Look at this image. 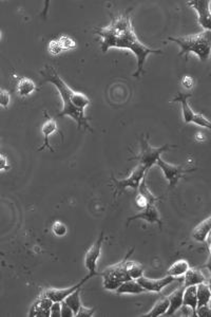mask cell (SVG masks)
<instances>
[{
  "label": "cell",
  "mask_w": 211,
  "mask_h": 317,
  "mask_svg": "<svg viewBox=\"0 0 211 317\" xmlns=\"http://www.w3.org/2000/svg\"><path fill=\"white\" fill-rule=\"evenodd\" d=\"M131 10L113 17L110 24L94 32L100 37V49L106 53L110 49L128 50L132 52L137 61V69L132 74L138 77L144 73V66L150 54H162L161 50L152 49L138 39L131 20Z\"/></svg>",
  "instance_id": "cell-1"
},
{
  "label": "cell",
  "mask_w": 211,
  "mask_h": 317,
  "mask_svg": "<svg viewBox=\"0 0 211 317\" xmlns=\"http://www.w3.org/2000/svg\"><path fill=\"white\" fill-rule=\"evenodd\" d=\"M40 74L43 76V82L54 85L61 96L62 110L58 113V118L69 117L77 124L78 130L81 128H85L93 131L89 125V118L85 114L86 108L91 104L90 98L84 93L76 92L70 88L52 67L46 66L45 69L40 71Z\"/></svg>",
  "instance_id": "cell-2"
},
{
  "label": "cell",
  "mask_w": 211,
  "mask_h": 317,
  "mask_svg": "<svg viewBox=\"0 0 211 317\" xmlns=\"http://www.w3.org/2000/svg\"><path fill=\"white\" fill-rule=\"evenodd\" d=\"M167 40L176 42L177 45L180 46L181 51L179 56L186 55L187 57L190 53H193L203 63L209 60L211 50L210 31H204L193 35L180 36V37H168Z\"/></svg>",
  "instance_id": "cell-3"
},
{
  "label": "cell",
  "mask_w": 211,
  "mask_h": 317,
  "mask_svg": "<svg viewBox=\"0 0 211 317\" xmlns=\"http://www.w3.org/2000/svg\"><path fill=\"white\" fill-rule=\"evenodd\" d=\"M133 250L134 249L131 250L125 257V259H122L121 262L109 266V268H107L104 272L99 273V275H101V277H103V285L106 290L116 291V289H118L122 283H125L127 280L131 279L127 272L126 261L130 257V255L132 254Z\"/></svg>",
  "instance_id": "cell-4"
},
{
  "label": "cell",
  "mask_w": 211,
  "mask_h": 317,
  "mask_svg": "<svg viewBox=\"0 0 211 317\" xmlns=\"http://www.w3.org/2000/svg\"><path fill=\"white\" fill-rule=\"evenodd\" d=\"M149 136L147 135L145 139H142L141 141V151L140 154L135 156L134 158H131L130 161L135 160L138 161V163L142 164L143 166L146 167L148 170L156 164L157 160L161 158L162 154L165 151L169 150L171 147H176L169 145V144H165L162 147H152L149 144Z\"/></svg>",
  "instance_id": "cell-5"
},
{
  "label": "cell",
  "mask_w": 211,
  "mask_h": 317,
  "mask_svg": "<svg viewBox=\"0 0 211 317\" xmlns=\"http://www.w3.org/2000/svg\"><path fill=\"white\" fill-rule=\"evenodd\" d=\"M191 96V95H187V93L179 92L178 95L174 96L171 100L172 103H180L181 105V115H183V121L186 124H195L200 127L210 129V122L209 120L204 117L201 113H196L192 110L191 106L188 103V98Z\"/></svg>",
  "instance_id": "cell-6"
},
{
  "label": "cell",
  "mask_w": 211,
  "mask_h": 317,
  "mask_svg": "<svg viewBox=\"0 0 211 317\" xmlns=\"http://www.w3.org/2000/svg\"><path fill=\"white\" fill-rule=\"evenodd\" d=\"M147 172H148V169L146 167L143 166L142 164H138L137 167H135V169L131 172V174L128 176V178L126 179L118 180L114 177H111V180L115 186L114 198L118 197L119 194L122 193L127 189L137 190L143 178L147 175Z\"/></svg>",
  "instance_id": "cell-7"
},
{
  "label": "cell",
  "mask_w": 211,
  "mask_h": 317,
  "mask_svg": "<svg viewBox=\"0 0 211 317\" xmlns=\"http://www.w3.org/2000/svg\"><path fill=\"white\" fill-rule=\"evenodd\" d=\"M157 166L162 169L165 179L168 181L170 187H176L180 180L184 178V176L188 172L195 170V168H183V166H177L165 162L162 158H159L156 162Z\"/></svg>",
  "instance_id": "cell-8"
},
{
  "label": "cell",
  "mask_w": 211,
  "mask_h": 317,
  "mask_svg": "<svg viewBox=\"0 0 211 317\" xmlns=\"http://www.w3.org/2000/svg\"><path fill=\"white\" fill-rule=\"evenodd\" d=\"M103 242H104V232H101L99 234L98 239L94 242L91 248L87 251V253L85 255V266L86 269L89 271L90 274H93V275H99V273L97 272V264L98 260L101 256V247H103Z\"/></svg>",
  "instance_id": "cell-9"
},
{
  "label": "cell",
  "mask_w": 211,
  "mask_h": 317,
  "mask_svg": "<svg viewBox=\"0 0 211 317\" xmlns=\"http://www.w3.org/2000/svg\"><path fill=\"white\" fill-rule=\"evenodd\" d=\"M210 0H192L187 1V4L196 12L199 25L205 29V31H210Z\"/></svg>",
  "instance_id": "cell-10"
},
{
  "label": "cell",
  "mask_w": 211,
  "mask_h": 317,
  "mask_svg": "<svg viewBox=\"0 0 211 317\" xmlns=\"http://www.w3.org/2000/svg\"><path fill=\"white\" fill-rule=\"evenodd\" d=\"M93 276H95V275H93V274L89 273V275H87L77 285H72L70 287H67V289H47V290H45L41 293V295L50 298L51 300L54 301V302H61L65 298H67L71 293H73L77 289H81V287L83 285H85V284L88 282V280Z\"/></svg>",
  "instance_id": "cell-11"
},
{
  "label": "cell",
  "mask_w": 211,
  "mask_h": 317,
  "mask_svg": "<svg viewBox=\"0 0 211 317\" xmlns=\"http://www.w3.org/2000/svg\"><path fill=\"white\" fill-rule=\"evenodd\" d=\"M180 278H176L172 276H166L164 278H158V279H151L145 277L144 275L136 279V282L140 284L146 292H152V293H159L162 292L166 286L171 285L173 282H176Z\"/></svg>",
  "instance_id": "cell-12"
},
{
  "label": "cell",
  "mask_w": 211,
  "mask_h": 317,
  "mask_svg": "<svg viewBox=\"0 0 211 317\" xmlns=\"http://www.w3.org/2000/svg\"><path fill=\"white\" fill-rule=\"evenodd\" d=\"M138 192L136 194V199H135V205L137 208L140 210H144L145 207L150 204H156L161 198L155 197L153 193H152L149 190V187L146 182V176L143 178V180L140 183V186H138Z\"/></svg>",
  "instance_id": "cell-13"
},
{
  "label": "cell",
  "mask_w": 211,
  "mask_h": 317,
  "mask_svg": "<svg viewBox=\"0 0 211 317\" xmlns=\"http://www.w3.org/2000/svg\"><path fill=\"white\" fill-rule=\"evenodd\" d=\"M133 220H144L148 223H157L159 227L163 225V222L161 220V217H159L158 211L154 204L147 205L146 207L144 208L143 212H141L140 214L131 216V217L127 221V225Z\"/></svg>",
  "instance_id": "cell-14"
},
{
  "label": "cell",
  "mask_w": 211,
  "mask_h": 317,
  "mask_svg": "<svg viewBox=\"0 0 211 317\" xmlns=\"http://www.w3.org/2000/svg\"><path fill=\"white\" fill-rule=\"evenodd\" d=\"M57 123L56 121L52 118H50L47 115V121L43 123L42 127H41V133L43 135V144L38 148V151H42L45 148H49L51 151H53L54 153V149L52 147V145L50 144V136L54 134L57 131Z\"/></svg>",
  "instance_id": "cell-15"
},
{
  "label": "cell",
  "mask_w": 211,
  "mask_h": 317,
  "mask_svg": "<svg viewBox=\"0 0 211 317\" xmlns=\"http://www.w3.org/2000/svg\"><path fill=\"white\" fill-rule=\"evenodd\" d=\"M52 304H53L52 300L40 294L38 299L34 302L32 308L30 309V313H29V315L32 316V317L33 316L49 317L50 316V309H51Z\"/></svg>",
  "instance_id": "cell-16"
},
{
  "label": "cell",
  "mask_w": 211,
  "mask_h": 317,
  "mask_svg": "<svg viewBox=\"0 0 211 317\" xmlns=\"http://www.w3.org/2000/svg\"><path fill=\"white\" fill-rule=\"evenodd\" d=\"M184 285H181L178 290L174 291L169 296H167L169 300V307L167 312L165 313L166 316H173L179 310L183 307V293H184Z\"/></svg>",
  "instance_id": "cell-17"
},
{
  "label": "cell",
  "mask_w": 211,
  "mask_h": 317,
  "mask_svg": "<svg viewBox=\"0 0 211 317\" xmlns=\"http://www.w3.org/2000/svg\"><path fill=\"white\" fill-rule=\"evenodd\" d=\"M210 230H211V218L207 217L205 220H203L193 228L191 236L196 242L206 243L207 239L209 238Z\"/></svg>",
  "instance_id": "cell-18"
},
{
  "label": "cell",
  "mask_w": 211,
  "mask_h": 317,
  "mask_svg": "<svg viewBox=\"0 0 211 317\" xmlns=\"http://www.w3.org/2000/svg\"><path fill=\"white\" fill-rule=\"evenodd\" d=\"M183 306L192 311V316L196 317V308H198V298H196V285H189L184 289Z\"/></svg>",
  "instance_id": "cell-19"
},
{
  "label": "cell",
  "mask_w": 211,
  "mask_h": 317,
  "mask_svg": "<svg viewBox=\"0 0 211 317\" xmlns=\"http://www.w3.org/2000/svg\"><path fill=\"white\" fill-rule=\"evenodd\" d=\"M115 292L118 293L119 295H122V294L138 295V294L146 293L144 287L134 279H130V280H127V282H125V283H122L118 287V289H116Z\"/></svg>",
  "instance_id": "cell-20"
},
{
  "label": "cell",
  "mask_w": 211,
  "mask_h": 317,
  "mask_svg": "<svg viewBox=\"0 0 211 317\" xmlns=\"http://www.w3.org/2000/svg\"><path fill=\"white\" fill-rule=\"evenodd\" d=\"M184 279V286H189V285H198L203 283H208L206 277L204 276V274L196 269H189L185 275L183 276Z\"/></svg>",
  "instance_id": "cell-21"
},
{
  "label": "cell",
  "mask_w": 211,
  "mask_h": 317,
  "mask_svg": "<svg viewBox=\"0 0 211 317\" xmlns=\"http://www.w3.org/2000/svg\"><path fill=\"white\" fill-rule=\"evenodd\" d=\"M189 269H190L189 262L187 260H184V259H181V260H178L171 264L168 271H167V275L176 278H183Z\"/></svg>",
  "instance_id": "cell-22"
},
{
  "label": "cell",
  "mask_w": 211,
  "mask_h": 317,
  "mask_svg": "<svg viewBox=\"0 0 211 317\" xmlns=\"http://www.w3.org/2000/svg\"><path fill=\"white\" fill-rule=\"evenodd\" d=\"M196 298H198V308L202 306H209L211 292L208 283H203L196 285Z\"/></svg>",
  "instance_id": "cell-23"
},
{
  "label": "cell",
  "mask_w": 211,
  "mask_h": 317,
  "mask_svg": "<svg viewBox=\"0 0 211 317\" xmlns=\"http://www.w3.org/2000/svg\"><path fill=\"white\" fill-rule=\"evenodd\" d=\"M36 90L35 83L28 77H23L17 84V93L20 97H28Z\"/></svg>",
  "instance_id": "cell-24"
},
{
  "label": "cell",
  "mask_w": 211,
  "mask_h": 317,
  "mask_svg": "<svg viewBox=\"0 0 211 317\" xmlns=\"http://www.w3.org/2000/svg\"><path fill=\"white\" fill-rule=\"evenodd\" d=\"M169 307V300L167 297H163L155 302V305L152 307V309L148 313H145L142 316L145 317H159L165 315Z\"/></svg>",
  "instance_id": "cell-25"
},
{
  "label": "cell",
  "mask_w": 211,
  "mask_h": 317,
  "mask_svg": "<svg viewBox=\"0 0 211 317\" xmlns=\"http://www.w3.org/2000/svg\"><path fill=\"white\" fill-rule=\"evenodd\" d=\"M82 289V287H81ZM81 289H77L73 293H71L69 296L65 298L63 301L67 304L71 309L72 311L74 312V315L76 316L77 312L79 311V309L82 307V300H81Z\"/></svg>",
  "instance_id": "cell-26"
},
{
  "label": "cell",
  "mask_w": 211,
  "mask_h": 317,
  "mask_svg": "<svg viewBox=\"0 0 211 317\" xmlns=\"http://www.w3.org/2000/svg\"><path fill=\"white\" fill-rule=\"evenodd\" d=\"M126 268L128 275L131 279L136 280L144 275V266L141 263L129 260V258L126 261Z\"/></svg>",
  "instance_id": "cell-27"
},
{
  "label": "cell",
  "mask_w": 211,
  "mask_h": 317,
  "mask_svg": "<svg viewBox=\"0 0 211 317\" xmlns=\"http://www.w3.org/2000/svg\"><path fill=\"white\" fill-rule=\"evenodd\" d=\"M58 41H60L63 51H67V50H74L76 48V41L72 37H70V36L61 35L60 39H58Z\"/></svg>",
  "instance_id": "cell-28"
},
{
  "label": "cell",
  "mask_w": 211,
  "mask_h": 317,
  "mask_svg": "<svg viewBox=\"0 0 211 317\" xmlns=\"http://www.w3.org/2000/svg\"><path fill=\"white\" fill-rule=\"evenodd\" d=\"M52 232L56 237H63L68 233V227L61 221H55L52 225Z\"/></svg>",
  "instance_id": "cell-29"
},
{
  "label": "cell",
  "mask_w": 211,
  "mask_h": 317,
  "mask_svg": "<svg viewBox=\"0 0 211 317\" xmlns=\"http://www.w3.org/2000/svg\"><path fill=\"white\" fill-rule=\"evenodd\" d=\"M62 51H63V50H62V48H61V46L60 44V41H58V39H53V40H51L49 42L48 52L51 55L57 56V55H60Z\"/></svg>",
  "instance_id": "cell-30"
},
{
  "label": "cell",
  "mask_w": 211,
  "mask_h": 317,
  "mask_svg": "<svg viewBox=\"0 0 211 317\" xmlns=\"http://www.w3.org/2000/svg\"><path fill=\"white\" fill-rule=\"evenodd\" d=\"M10 103H11L10 93L4 89H0V107L8 108Z\"/></svg>",
  "instance_id": "cell-31"
},
{
  "label": "cell",
  "mask_w": 211,
  "mask_h": 317,
  "mask_svg": "<svg viewBox=\"0 0 211 317\" xmlns=\"http://www.w3.org/2000/svg\"><path fill=\"white\" fill-rule=\"evenodd\" d=\"M94 312H95V309H94V308H88V307L82 305V307H81V309H79V311L77 312L76 316L77 317H91V316L94 315Z\"/></svg>",
  "instance_id": "cell-32"
},
{
  "label": "cell",
  "mask_w": 211,
  "mask_h": 317,
  "mask_svg": "<svg viewBox=\"0 0 211 317\" xmlns=\"http://www.w3.org/2000/svg\"><path fill=\"white\" fill-rule=\"evenodd\" d=\"M181 86H183V88L185 90H192L193 87H194V79L191 77V76H189V75H185L183 76V78H181Z\"/></svg>",
  "instance_id": "cell-33"
},
{
  "label": "cell",
  "mask_w": 211,
  "mask_h": 317,
  "mask_svg": "<svg viewBox=\"0 0 211 317\" xmlns=\"http://www.w3.org/2000/svg\"><path fill=\"white\" fill-rule=\"evenodd\" d=\"M60 310H61V302H54L50 309V316L51 317H60Z\"/></svg>",
  "instance_id": "cell-34"
},
{
  "label": "cell",
  "mask_w": 211,
  "mask_h": 317,
  "mask_svg": "<svg viewBox=\"0 0 211 317\" xmlns=\"http://www.w3.org/2000/svg\"><path fill=\"white\" fill-rule=\"evenodd\" d=\"M74 312L72 311V309L65 304L64 301H61V310H60V317H73Z\"/></svg>",
  "instance_id": "cell-35"
},
{
  "label": "cell",
  "mask_w": 211,
  "mask_h": 317,
  "mask_svg": "<svg viewBox=\"0 0 211 317\" xmlns=\"http://www.w3.org/2000/svg\"><path fill=\"white\" fill-rule=\"evenodd\" d=\"M211 315L209 306H202L196 309V317H209Z\"/></svg>",
  "instance_id": "cell-36"
},
{
  "label": "cell",
  "mask_w": 211,
  "mask_h": 317,
  "mask_svg": "<svg viewBox=\"0 0 211 317\" xmlns=\"http://www.w3.org/2000/svg\"><path fill=\"white\" fill-rule=\"evenodd\" d=\"M9 169H10V165L8 163V158H6V157L0 155V171L9 170Z\"/></svg>",
  "instance_id": "cell-37"
},
{
  "label": "cell",
  "mask_w": 211,
  "mask_h": 317,
  "mask_svg": "<svg viewBox=\"0 0 211 317\" xmlns=\"http://www.w3.org/2000/svg\"><path fill=\"white\" fill-rule=\"evenodd\" d=\"M194 139H195L196 141H198V142H203L204 140H205V136L202 135V134H201V132H199L198 134H196V135L194 136Z\"/></svg>",
  "instance_id": "cell-38"
},
{
  "label": "cell",
  "mask_w": 211,
  "mask_h": 317,
  "mask_svg": "<svg viewBox=\"0 0 211 317\" xmlns=\"http://www.w3.org/2000/svg\"><path fill=\"white\" fill-rule=\"evenodd\" d=\"M1 36H2V33H1V31H0V39H1Z\"/></svg>",
  "instance_id": "cell-39"
}]
</instances>
